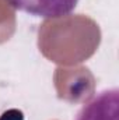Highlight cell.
Instances as JSON below:
<instances>
[{
	"label": "cell",
	"instance_id": "7a4b0ae2",
	"mask_svg": "<svg viewBox=\"0 0 119 120\" xmlns=\"http://www.w3.org/2000/svg\"><path fill=\"white\" fill-rule=\"evenodd\" d=\"M8 4L23 13L42 18H62L69 15L79 0H7Z\"/></svg>",
	"mask_w": 119,
	"mask_h": 120
},
{
	"label": "cell",
	"instance_id": "6da1fadb",
	"mask_svg": "<svg viewBox=\"0 0 119 120\" xmlns=\"http://www.w3.org/2000/svg\"><path fill=\"white\" fill-rule=\"evenodd\" d=\"M118 88L104 90L79 110L74 120H118Z\"/></svg>",
	"mask_w": 119,
	"mask_h": 120
},
{
	"label": "cell",
	"instance_id": "3957f363",
	"mask_svg": "<svg viewBox=\"0 0 119 120\" xmlns=\"http://www.w3.org/2000/svg\"><path fill=\"white\" fill-rule=\"evenodd\" d=\"M0 120H23V113L18 110H8L1 115Z\"/></svg>",
	"mask_w": 119,
	"mask_h": 120
}]
</instances>
